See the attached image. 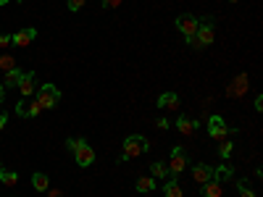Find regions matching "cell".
Masks as SVG:
<instances>
[{"label": "cell", "mask_w": 263, "mask_h": 197, "mask_svg": "<svg viewBox=\"0 0 263 197\" xmlns=\"http://www.w3.org/2000/svg\"><path fill=\"white\" fill-rule=\"evenodd\" d=\"M150 150V142L142 137V134H129L124 140V150H121V155H119V163H126L132 158H140L142 152Z\"/></svg>", "instance_id": "6da1fadb"}, {"label": "cell", "mask_w": 263, "mask_h": 197, "mask_svg": "<svg viewBox=\"0 0 263 197\" xmlns=\"http://www.w3.org/2000/svg\"><path fill=\"white\" fill-rule=\"evenodd\" d=\"M66 145L74 152V161L79 163V168H90L95 163V150L87 140H66Z\"/></svg>", "instance_id": "7a4b0ae2"}, {"label": "cell", "mask_w": 263, "mask_h": 197, "mask_svg": "<svg viewBox=\"0 0 263 197\" xmlns=\"http://www.w3.org/2000/svg\"><path fill=\"white\" fill-rule=\"evenodd\" d=\"M213 40H216V24H213V18H205V21H200L195 37H190L187 42L192 48H208V45H213Z\"/></svg>", "instance_id": "3957f363"}, {"label": "cell", "mask_w": 263, "mask_h": 197, "mask_svg": "<svg viewBox=\"0 0 263 197\" xmlns=\"http://www.w3.org/2000/svg\"><path fill=\"white\" fill-rule=\"evenodd\" d=\"M208 134H211L213 140H218V142H224L229 134H237V129L227 126V121H224L221 116H211V119H208Z\"/></svg>", "instance_id": "277c9868"}, {"label": "cell", "mask_w": 263, "mask_h": 197, "mask_svg": "<svg viewBox=\"0 0 263 197\" xmlns=\"http://www.w3.org/2000/svg\"><path fill=\"white\" fill-rule=\"evenodd\" d=\"M37 100L42 105V111H50V108H55L58 100H61V90L55 84H42L40 92H37Z\"/></svg>", "instance_id": "5b68a950"}, {"label": "cell", "mask_w": 263, "mask_h": 197, "mask_svg": "<svg viewBox=\"0 0 263 197\" xmlns=\"http://www.w3.org/2000/svg\"><path fill=\"white\" fill-rule=\"evenodd\" d=\"M166 166H168V171H171V179H177L179 173H184V168H187V152H184L182 147H174Z\"/></svg>", "instance_id": "8992f818"}, {"label": "cell", "mask_w": 263, "mask_h": 197, "mask_svg": "<svg viewBox=\"0 0 263 197\" xmlns=\"http://www.w3.org/2000/svg\"><path fill=\"white\" fill-rule=\"evenodd\" d=\"M197 27H200V18H197V16H190V13H184V16H177V29L184 34V40L195 37Z\"/></svg>", "instance_id": "52a82bcc"}, {"label": "cell", "mask_w": 263, "mask_h": 197, "mask_svg": "<svg viewBox=\"0 0 263 197\" xmlns=\"http://www.w3.org/2000/svg\"><path fill=\"white\" fill-rule=\"evenodd\" d=\"M40 111H42L40 100H32V97L18 100V105H16V116H21V119H34Z\"/></svg>", "instance_id": "ba28073f"}, {"label": "cell", "mask_w": 263, "mask_h": 197, "mask_svg": "<svg viewBox=\"0 0 263 197\" xmlns=\"http://www.w3.org/2000/svg\"><path fill=\"white\" fill-rule=\"evenodd\" d=\"M34 37H37V29H34V27H27V29L11 34V45H16V48H29L32 42H34Z\"/></svg>", "instance_id": "9c48e42d"}, {"label": "cell", "mask_w": 263, "mask_h": 197, "mask_svg": "<svg viewBox=\"0 0 263 197\" xmlns=\"http://www.w3.org/2000/svg\"><path fill=\"white\" fill-rule=\"evenodd\" d=\"M34 90H37V74L34 71H24V76H21V82H18V92L24 97H32Z\"/></svg>", "instance_id": "30bf717a"}, {"label": "cell", "mask_w": 263, "mask_h": 197, "mask_svg": "<svg viewBox=\"0 0 263 197\" xmlns=\"http://www.w3.org/2000/svg\"><path fill=\"white\" fill-rule=\"evenodd\" d=\"M192 179H195V184H205V182H211V179H213V166H208V163H197V166H192Z\"/></svg>", "instance_id": "8fae6325"}, {"label": "cell", "mask_w": 263, "mask_h": 197, "mask_svg": "<svg viewBox=\"0 0 263 197\" xmlns=\"http://www.w3.org/2000/svg\"><path fill=\"white\" fill-rule=\"evenodd\" d=\"M156 103H158L161 111H177L179 108V95L177 92H161Z\"/></svg>", "instance_id": "7c38bea8"}, {"label": "cell", "mask_w": 263, "mask_h": 197, "mask_svg": "<svg viewBox=\"0 0 263 197\" xmlns=\"http://www.w3.org/2000/svg\"><path fill=\"white\" fill-rule=\"evenodd\" d=\"M200 197H224V184L218 179H211V182L200 184Z\"/></svg>", "instance_id": "4fadbf2b"}, {"label": "cell", "mask_w": 263, "mask_h": 197, "mask_svg": "<svg viewBox=\"0 0 263 197\" xmlns=\"http://www.w3.org/2000/svg\"><path fill=\"white\" fill-rule=\"evenodd\" d=\"M197 126H200V121H195V119H187V116H179L177 119V129L182 131V134H195V131H197Z\"/></svg>", "instance_id": "5bb4252c"}, {"label": "cell", "mask_w": 263, "mask_h": 197, "mask_svg": "<svg viewBox=\"0 0 263 197\" xmlns=\"http://www.w3.org/2000/svg\"><path fill=\"white\" fill-rule=\"evenodd\" d=\"M248 84H250V79H248V74H237V79H234V84L229 87V95H242L245 90H248Z\"/></svg>", "instance_id": "9a60e30c"}, {"label": "cell", "mask_w": 263, "mask_h": 197, "mask_svg": "<svg viewBox=\"0 0 263 197\" xmlns=\"http://www.w3.org/2000/svg\"><path fill=\"white\" fill-rule=\"evenodd\" d=\"M32 187H34L37 192H48V189H50V179H48V173H42V171L32 173Z\"/></svg>", "instance_id": "2e32d148"}, {"label": "cell", "mask_w": 263, "mask_h": 197, "mask_svg": "<svg viewBox=\"0 0 263 197\" xmlns=\"http://www.w3.org/2000/svg\"><path fill=\"white\" fill-rule=\"evenodd\" d=\"M21 76H24V71H21V69H18V66H16V69H11V71H6V79H3V87H6V90H8V87H18V82H21Z\"/></svg>", "instance_id": "e0dca14e"}, {"label": "cell", "mask_w": 263, "mask_h": 197, "mask_svg": "<svg viewBox=\"0 0 263 197\" xmlns=\"http://www.w3.org/2000/svg\"><path fill=\"white\" fill-rule=\"evenodd\" d=\"M156 187H158V184H156V179H153V176H140V179H137V187H135V189H137L140 194H147V192H153Z\"/></svg>", "instance_id": "ac0fdd59"}, {"label": "cell", "mask_w": 263, "mask_h": 197, "mask_svg": "<svg viewBox=\"0 0 263 197\" xmlns=\"http://www.w3.org/2000/svg\"><path fill=\"white\" fill-rule=\"evenodd\" d=\"M150 173H153V179H168L171 176V171H168V166L166 163H150Z\"/></svg>", "instance_id": "d6986e66"}, {"label": "cell", "mask_w": 263, "mask_h": 197, "mask_svg": "<svg viewBox=\"0 0 263 197\" xmlns=\"http://www.w3.org/2000/svg\"><path fill=\"white\" fill-rule=\"evenodd\" d=\"M163 194H166V197H184V192H182V187H179L177 179H168V182L163 184Z\"/></svg>", "instance_id": "ffe728a7"}, {"label": "cell", "mask_w": 263, "mask_h": 197, "mask_svg": "<svg viewBox=\"0 0 263 197\" xmlns=\"http://www.w3.org/2000/svg\"><path fill=\"white\" fill-rule=\"evenodd\" d=\"M0 184H6V187L18 184V173H16V171H6V168H0Z\"/></svg>", "instance_id": "44dd1931"}, {"label": "cell", "mask_w": 263, "mask_h": 197, "mask_svg": "<svg viewBox=\"0 0 263 197\" xmlns=\"http://www.w3.org/2000/svg\"><path fill=\"white\" fill-rule=\"evenodd\" d=\"M232 176H234L232 166H218V168H213V179H218V182H224V179H232Z\"/></svg>", "instance_id": "7402d4cb"}, {"label": "cell", "mask_w": 263, "mask_h": 197, "mask_svg": "<svg viewBox=\"0 0 263 197\" xmlns=\"http://www.w3.org/2000/svg\"><path fill=\"white\" fill-rule=\"evenodd\" d=\"M11 69H16V58L13 55H8V53H3V55H0V71H11Z\"/></svg>", "instance_id": "603a6c76"}, {"label": "cell", "mask_w": 263, "mask_h": 197, "mask_svg": "<svg viewBox=\"0 0 263 197\" xmlns=\"http://www.w3.org/2000/svg\"><path fill=\"white\" fill-rule=\"evenodd\" d=\"M232 150H234V145H232V142H227V140H224V142H221V145H218V158H221V161H227V158H229V155H232Z\"/></svg>", "instance_id": "cb8c5ba5"}, {"label": "cell", "mask_w": 263, "mask_h": 197, "mask_svg": "<svg viewBox=\"0 0 263 197\" xmlns=\"http://www.w3.org/2000/svg\"><path fill=\"white\" fill-rule=\"evenodd\" d=\"M237 189H239V197H255V192L248 187L245 179H239V182H237Z\"/></svg>", "instance_id": "d4e9b609"}, {"label": "cell", "mask_w": 263, "mask_h": 197, "mask_svg": "<svg viewBox=\"0 0 263 197\" xmlns=\"http://www.w3.org/2000/svg\"><path fill=\"white\" fill-rule=\"evenodd\" d=\"M84 3H87V0H66L69 11H79V8H84Z\"/></svg>", "instance_id": "484cf974"}, {"label": "cell", "mask_w": 263, "mask_h": 197, "mask_svg": "<svg viewBox=\"0 0 263 197\" xmlns=\"http://www.w3.org/2000/svg\"><path fill=\"white\" fill-rule=\"evenodd\" d=\"M156 126H158V129H161V131H166V129H168V126H171V121H168V119H166V116H161V119H156Z\"/></svg>", "instance_id": "4316f807"}, {"label": "cell", "mask_w": 263, "mask_h": 197, "mask_svg": "<svg viewBox=\"0 0 263 197\" xmlns=\"http://www.w3.org/2000/svg\"><path fill=\"white\" fill-rule=\"evenodd\" d=\"M100 6H103V8H119L121 0H100Z\"/></svg>", "instance_id": "83f0119b"}, {"label": "cell", "mask_w": 263, "mask_h": 197, "mask_svg": "<svg viewBox=\"0 0 263 197\" xmlns=\"http://www.w3.org/2000/svg\"><path fill=\"white\" fill-rule=\"evenodd\" d=\"M8 45H11V37L0 32V48H8Z\"/></svg>", "instance_id": "f1b7e54d"}, {"label": "cell", "mask_w": 263, "mask_h": 197, "mask_svg": "<svg viewBox=\"0 0 263 197\" xmlns=\"http://www.w3.org/2000/svg\"><path fill=\"white\" fill-rule=\"evenodd\" d=\"M253 105H255V111L260 113V111H263V95H255V103H253Z\"/></svg>", "instance_id": "f546056e"}, {"label": "cell", "mask_w": 263, "mask_h": 197, "mask_svg": "<svg viewBox=\"0 0 263 197\" xmlns=\"http://www.w3.org/2000/svg\"><path fill=\"white\" fill-rule=\"evenodd\" d=\"M6 124H8V113H0V131H3Z\"/></svg>", "instance_id": "4dcf8cb0"}, {"label": "cell", "mask_w": 263, "mask_h": 197, "mask_svg": "<svg viewBox=\"0 0 263 197\" xmlns=\"http://www.w3.org/2000/svg\"><path fill=\"white\" fill-rule=\"evenodd\" d=\"M48 194H50V197H63V192H61V189H48Z\"/></svg>", "instance_id": "1f68e13d"}, {"label": "cell", "mask_w": 263, "mask_h": 197, "mask_svg": "<svg viewBox=\"0 0 263 197\" xmlns=\"http://www.w3.org/2000/svg\"><path fill=\"white\" fill-rule=\"evenodd\" d=\"M6 100V87H3V82H0V103Z\"/></svg>", "instance_id": "d6a6232c"}, {"label": "cell", "mask_w": 263, "mask_h": 197, "mask_svg": "<svg viewBox=\"0 0 263 197\" xmlns=\"http://www.w3.org/2000/svg\"><path fill=\"white\" fill-rule=\"evenodd\" d=\"M6 3H11V0H0V6H6Z\"/></svg>", "instance_id": "836d02e7"}, {"label": "cell", "mask_w": 263, "mask_h": 197, "mask_svg": "<svg viewBox=\"0 0 263 197\" xmlns=\"http://www.w3.org/2000/svg\"><path fill=\"white\" fill-rule=\"evenodd\" d=\"M229 3H239V0H229Z\"/></svg>", "instance_id": "e575fe53"}, {"label": "cell", "mask_w": 263, "mask_h": 197, "mask_svg": "<svg viewBox=\"0 0 263 197\" xmlns=\"http://www.w3.org/2000/svg\"><path fill=\"white\" fill-rule=\"evenodd\" d=\"M16 3H21V0H16Z\"/></svg>", "instance_id": "d590c367"}, {"label": "cell", "mask_w": 263, "mask_h": 197, "mask_svg": "<svg viewBox=\"0 0 263 197\" xmlns=\"http://www.w3.org/2000/svg\"><path fill=\"white\" fill-rule=\"evenodd\" d=\"M0 168H3V163H0Z\"/></svg>", "instance_id": "8d00e7d4"}]
</instances>
